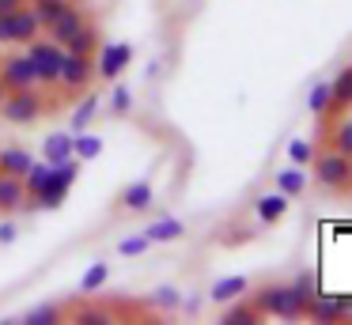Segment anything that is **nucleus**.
Returning a JSON list of instances; mask_svg holds the SVG:
<instances>
[{
	"label": "nucleus",
	"instance_id": "1",
	"mask_svg": "<svg viewBox=\"0 0 352 325\" xmlns=\"http://www.w3.org/2000/svg\"><path fill=\"white\" fill-rule=\"evenodd\" d=\"M76 178H80V159H76V155H72V159H61V163H50L46 181H42L34 193H27V201H23V208H19V212L57 208V204L69 197V189L76 186Z\"/></svg>",
	"mask_w": 352,
	"mask_h": 325
},
{
	"label": "nucleus",
	"instance_id": "2",
	"mask_svg": "<svg viewBox=\"0 0 352 325\" xmlns=\"http://www.w3.org/2000/svg\"><path fill=\"white\" fill-rule=\"evenodd\" d=\"M46 95L42 87H27V91H4L0 95V117L8 125H34L46 113Z\"/></svg>",
	"mask_w": 352,
	"mask_h": 325
},
{
	"label": "nucleus",
	"instance_id": "3",
	"mask_svg": "<svg viewBox=\"0 0 352 325\" xmlns=\"http://www.w3.org/2000/svg\"><path fill=\"white\" fill-rule=\"evenodd\" d=\"M311 166L318 186L333 189V193H352V155H341L337 148H329V151H318Z\"/></svg>",
	"mask_w": 352,
	"mask_h": 325
},
{
	"label": "nucleus",
	"instance_id": "4",
	"mask_svg": "<svg viewBox=\"0 0 352 325\" xmlns=\"http://www.w3.org/2000/svg\"><path fill=\"white\" fill-rule=\"evenodd\" d=\"M27 57H31L34 72H38V87H57V68H61L65 45L54 42V38L34 34L31 42H27Z\"/></svg>",
	"mask_w": 352,
	"mask_h": 325
},
{
	"label": "nucleus",
	"instance_id": "5",
	"mask_svg": "<svg viewBox=\"0 0 352 325\" xmlns=\"http://www.w3.org/2000/svg\"><path fill=\"white\" fill-rule=\"evenodd\" d=\"M95 80V57H80V53H65L61 68H57V87L65 98H76L91 87Z\"/></svg>",
	"mask_w": 352,
	"mask_h": 325
},
{
	"label": "nucleus",
	"instance_id": "6",
	"mask_svg": "<svg viewBox=\"0 0 352 325\" xmlns=\"http://www.w3.org/2000/svg\"><path fill=\"white\" fill-rule=\"evenodd\" d=\"M254 306L261 310V317H303V302L296 299L292 284H265L254 295Z\"/></svg>",
	"mask_w": 352,
	"mask_h": 325
},
{
	"label": "nucleus",
	"instance_id": "7",
	"mask_svg": "<svg viewBox=\"0 0 352 325\" xmlns=\"http://www.w3.org/2000/svg\"><path fill=\"white\" fill-rule=\"evenodd\" d=\"M34 34H38V19L27 4L0 12V45H27Z\"/></svg>",
	"mask_w": 352,
	"mask_h": 325
},
{
	"label": "nucleus",
	"instance_id": "8",
	"mask_svg": "<svg viewBox=\"0 0 352 325\" xmlns=\"http://www.w3.org/2000/svg\"><path fill=\"white\" fill-rule=\"evenodd\" d=\"M0 87H4V91L38 87V72H34V65H31V57H27V53L0 57Z\"/></svg>",
	"mask_w": 352,
	"mask_h": 325
},
{
	"label": "nucleus",
	"instance_id": "9",
	"mask_svg": "<svg viewBox=\"0 0 352 325\" xmlns=\"http://www.w3.org/2000/svg\"><path fill=\"white\" fill-rule=\"evenodd\" d=\"M129 60H133V45L129 42H107V45H99L95 76H102V80H118V76L129 68Z\"/></svg>",
	"mask_w": 352,
	"mask_h": 325
},
{
	"label": "nucleus",
	"instance_id": "10",
	"mask_svg": "<svg viewBox=\"0 0 352 325\" xmlns=\"http://www.w3.org/2000/svg\"><path fill=\"white\" fill-rule=\"evenodd\" d=\"M84 23H91V12H87V8H80L76 0H72V4L65 8V12L57 15V19H54V27H50V38L65 45V42H69V38L76 34L80 27H84Z\"/></svg>",
	"mask_w": 352,
	"mask_h": 325
},
{
	"label": "nucleus",
	"instance_id": "11",
	"mask_svg": "<svg viewBox=\"0 0 352 325\" xmlns=\"http://www.w3.org/2000/svg\"><path fill=\"white\" fill-rule=\"evenodd\" d=\"M349 106H352V65L341 68V72L329 80V106H326L322 117H341Z\"/></svg>",
	"mask_w": 352,
	"mask_h": 325
},
{
	"label": "nucleus",
	"instance_id": "12",
	"mask_svg": "<svg viewBox=\"0 0 352 325\" xmlns=\"http://www.w3.org/2000/svg\"><path fill=\"white\" fill-rule=\"evenodd\" d=\"M27 201V186L19 174H4L0 170V216H12V212H19Z\"/></svg>",
	"mask_w": 352,
	"mask_h": 325
},
{
	"label": "nucleus",
	"instance_id": "13",
	"mask_svg": "<svg viewBox=\"0 0 352 325\" xmlns=\"http://www.w3.org/2000/svg\"><path fill=\"white\" fill-rule=\"evenodd\" d=\"M118 201H122L125 212H148V208H152V201H155V189H152V181H148V178H140V181H129Z\"/></svg>",
	"mask_w": 352,
	"mask_h": 325
},
{
	"label": "nucleus",
	"instance_id": "14",
	"mask_svg": "<svg viewBox=\"0 0 352 325\" xmlns=\"http://www.w3.org/2000/svg\"><path fill=\"white\" fill-rule=\"evenodd\" d=\"M254 216H258L265 227H276L284 216H288V197H284V193H265V197H258V201H254Z\"/></svg>",
	"mask_w": 352,
	"mask_h": 325
},
{
	"label": "nucleus",
	"instance_id": "15",
	"mask_svg": "<svg viewBox=\"0 0 352 325\" xmlns=\"http://www.w3.org/2000/svg\"><path fill=\"white\" fill-rule=\"evenodd\" d=\"M99 45H102V34H99V27L95 23H84V27L76 30V34L65 42V53H80V57H95L99 53Z\"/></svg>",
	"mask_w": 352,
	"mask_h": 325
},
{
	"label": "nucleus",
	"instance_id": "16",
	"mask_svg": "<svg viewBox=\"0 0 352 325\" xmlns=\"http://www.w3.org/2000/svg\"><path fill=\"white\" fill-rule=\"evenodd\" d=\"M243 291H250V280L246 276H223V280H216V284L208 287V299H212L216 306H223V302L243 299Z\"/></svg>",
	"mask_w": 352,
	"mask_h": 325
},
{
	"label": "nucleus",
	"instance_id": "17",
	"mask_svg": "<svg viewBox=\"0 0 352 325\" xmlns=\"http://www.w3.org/2000/svg\"><path fill=\"white\" fill-rule=\"evenodd\" d=\"M182 234H186V223H182V219H175V216H163V219H155V223L144 227V238L152 242V246H155V242H178Z\"/></svg>",
	"mask_w": 352,
	"mask_h": 325
},
{
	"label": "nucleus",
	"instance_id": "18",
	"mask_svg": "<svg viewBox=\"0 0 352 325\" xmlns=\"http://www.w3.org/2000/svg\"><path fill=\"white\" fill-rule=\"evenodd\" d=\"M276 193H284L292 201V197H303V189H307V170L303 166H284V170H276Z\"/></svg>",
	"mask_w": 352,
	"mask_h": 325
},
{
	"label": "nucleus",
	"instance_id": "19",
	"mask_svg": "<svg viewBox=\"0 0 352 325\" xmlns=\"http://www.w3.org/2000/svg\"><path fill=\"white\" fill-rule=\"evenodd\" d=\"M31 163L34 159H31L27 148H16V144H4V148H0V170L4 174H19V178H23Z\"/></svg>",
	"mask_w": 352,
	"mask_h": 325
},
{
	"label": "nucleus",
	"instance_id": "20",
	"mask_svg": "<svg viewBox=\"0 0 352 325\" xmlns=\"http://www.w3.org/2000/svg\"><path fill=\"white\" fill-rule=\"evenodd\" d=\"M72 155H76L80 163H87V159H99V155H102V136H99V133H87V128L72 133Z\"/></svg>",
	"mask_w": 352,
	"mask_h": 325
},
{
	"label": "nucleus",
	"instance_id": "21",
	"mask_svg": "<svg viewBox=\"0 0 352 325\" xmlns=\"http://www.w3.org/2000/svg\"><path fill=\"white\" fill-rule=\"evenodd\" d=\"M303 314H311V322H337V317H344L349 310H344V302H333V299H318L314 295L311 302H307Z\"/></svg>",
	"mask_w": 352,
	"mask_h": 325
},
{
	"label": "nucleus",
	"instance_id": "22",
	"mask_svg": "<svg viewBox=\"0 0 352 325\" xmlns=\"http://www.w3.org/2000/svg\"><path fill=\"white\" fill-rule=\"evenodd\" d=\"M42 159L46 163H61V159H72V133H54L42 144Z\"/></svg>",
	"mask_w": 352,
	"mask_h": 325
},
{
	"label": "nucleus",
	"instance_id": "23",
	"mask_svg": "<svg viewBox=\"0 0 352 325\" xmlns=\"http://www.w3.org/2000/svg\"><path fill=\"white\" fill-rule=\"evenodd\" d=\"M235 302H239V299H235ZM220 322H223V325H254V322H261V310L254 306V302H239V306L223 310Z\"/></svg>",
	"mask_w": 352,
	"mask_h": 325
},
{
	"label": "nucleus",
	"instance_id": "24",
	"mask_svg": "<svg viewBox=\"0 0 352 325\" xmlns=\"http://www.w3.org/2000/svg\"><path fill=\"white\" fill-rule=\"evenodd\" d=\"M69 4H72V0H34L31 12H34V19H38V27L50 30V27H54V19H57V15H61Z\"/></svg>",
	"mask_w": 352,
	"mask_h": 325
},
{
	"label": "nucleus",
	"instance_id": "25",
	"mask_svg": "<svg viewBox=\"0 0 352 325\" xmlns=\"http://www.w3.org/2000/svg\"><path fill=\"white\" fill-rule=\"evenodd\" d=\"M107 280H110V265H107V261H95L91 269L84 272V280H80V291H84V295H95L102 284H107Z\"/></svg>",
	"mask_w": 352,
	"mask_h": 325
},
{
	"label": "nucleus",
	"instance_id": "26",
	"mask_svg": "<svg viewBox=\"0 0 352 325\" xmlns=\"http://www.w3.org/2000/svg\"><path fill=\"white\" fill-rule=\"evenodd\" d=\"M329 148H337L341 155H352V117H341L329 128Z\"/></svg>",
	"mask_w": 352,
	"mask_h": 325
},
{
	"label": "nucleus",
	"instance_id": "27",
	"mask_svg": "<svg viewBox=\"0 0 352 325\" xmlns=\"http://www.w3.org/2000/svg\"><path fill=\"white\" fill-rule=\"evenodd\" d=\"M95 110H99V95H87L84 102H80V110L72 113V121H69V133H80V128H87V121L95 117Z\"/></svg>",
	"mask_w": 352,
	"mask_h": 325
},
{
	"label": "nucleus",
	"instance_id": "28",
	"mask_svg": "<svg viewBox=\"0 0 352 325\" xmlns=\"http://www.w3.org/2000/svg\"><path fill=\"white\" fill-rule=\"evenodd\" d=\"M292 291H296V299L303 302V310H307V302H311L314 295H318V280H314L311 272H299V276L292 280Z\"/></svg>",
	"mask_w": 352,
	"mask_h": 325
},
{
	"label": "nucleus",
	"instance_id": "29",
	"mask_svg": "<svg viewBox=\"0 0 352 325\" xmlns=\"http://www.w3.org/2000/svg\"><path fill=\"white\" fill-rule=\"evenodd\" d=\"M314 155H318V148H314L311 140H292V144H288V159H292L296 166H311Z\"/></svg>",
	"mask_w": 352,
	"mask_h": 325
},
{
	"label": "nucleus",
	"instance_id": "30",
	"mask_svg": "<svg viewBox=\"0 0 352 325\" xmlns=\"http://www.w3.org/2000/svg\"><path fill=\"white\" fill-rule=\"evenodd\" d=\"M178 302H182V295H178L170 284L155 287V295H152V306L155 310H163V314H167V310H178Z\"/></svg>",
	"mask_w": 352,
	"mask_h": 325
},
{
	"label": "nucleus",
	"instance_id": "31",
	"mask_svg": "<svg viewBox=\"0 0 352 325\" xmlns=\"http://www.w3.org/2000/svg\"><path fill=\"white\" fill-rule=\"evenodd\" d=\"M148 246H152V242L144 238V231H140V234H125V238L118 242V254H122V257H140Z\"/></svg>",
	"mask_w": 352,
	"mask_h": 325
},
{
	"label": "nucleus",
	"instance_id": "32",
	"mask_svg": "<svg viewBox=\"0 0 352 325\" xmlns=\"http://www.w3.org/2000/svg\"><path fill=\"white\" fill-rule=\"evenodd\" d=\"M326 106H329V83H314L311 95H307V110L322 117V113H326Z\"/></svg>",
	"mask_w": 352,
	"mask_h": 325
},
{
	"label": "nucleus",
	"instance_id": "33",
	"mask_svg": "<svg viewBox=\"0 0 352 325\" xmlns=\"http://www.w3.org/2000/svg\"><path fill=\"white\" fill-rule=\"evenodd\" d=\"M61 314H65L61 306H38V310H31L23 322H27V325H50V322H57Z\"/></svg>",
	"mask_w": 352,
	"mask_h": 325
},
{
	"label": "nucleus",
	"instance_id": "34",
	"mask_svg": "<svg viewBox=\"0 0 352 325\" xmlns=\"http://www.w3.org/2000/svg\"><path fill=\"white\" fill-rule=\"evenodd\" d=\"M110 110H114V113H129V110H133V91L118 83L114 95H110Z\"/></svg>",
	"mask_w": 352,
	"mask_h": 325
},
{
	"label": "nucleus",
	"instance_id": "35",
	"mask_svg": "<svg viewBox=\"0 0 352 325\" xmlns=\"http://www.w3.org/2000/svg\"><path fill=\"white\" fill-rule=\"evenodd\" d=\"M19 238V227L12 223V219H0V246H8V242Z\"/></svg>",
	"mask_w": 352,
	"mask_h": 325
},
{
	"label": "nucleus",
	"instance_id": "36",
	"mask_svg": "<svg viewBox=\"0 0 352 325\" xmlns=\"http://www.w3.org/2000/svg\"><path fill=\"white\" fill-rule=\"evenodd\" d=\"M178 306H182L186 314H197V310H201V299H182V302H178Z\"/></svg>",
	"mask_w": 352,
	"mask_h": 325
},
{
	"label": "nucleus",
	"instance_id": "37",
	"mask_svg": "<svg viewBox=\"0 0 352 325\" xmlns=\"http://www.w3.org/2000/svg\"><path fill=\"white\" fill-rule=\"evenodd\" d=\"M27 0H0V12H12V8H23Z\"/></svg>",
	"mask_w": 352,
	"mask_h": 325
},
{
	"label": "nucleus",
	"instance_id": "38",
	"mask_svg": "<svg viewBox=\"0 0 352 325\" xmlns=\"http://www.w3.org/2000/svg\"><path fill=\"white\" fill-rule=\"evenodd\" d=\"M0 95H4V87H0Z\"/></svg>",
	"mask_w": 352,
	"mask_h": 325
}]
</instances>
